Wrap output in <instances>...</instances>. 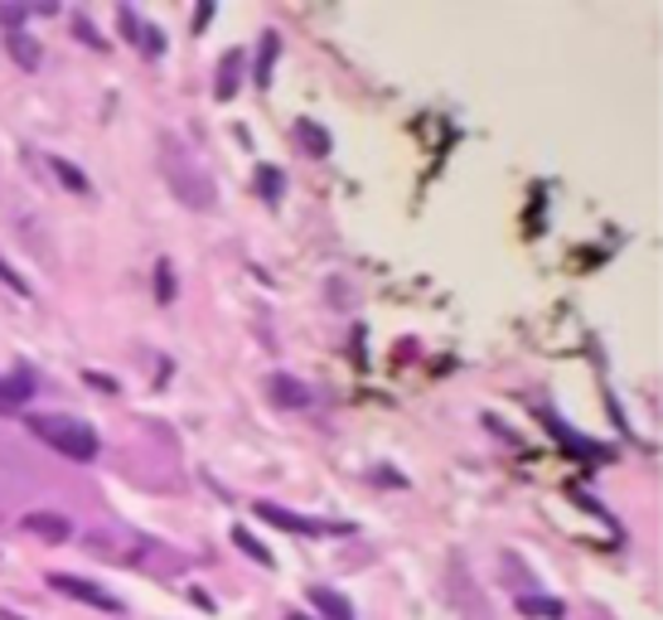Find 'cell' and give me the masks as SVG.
Masks as SVG:
<instances>
[{"mask_svg":"<svg viewBox=\"0 0 663 620\" xmlns=\"http://www.w3.org/2000/svg\"><path fill=\"white\" fill-rule=\"evenodd\" d=\"M276 54H281V40H276V34H262V54H257V88H267V83H272Z\"/></svg>","mask_w":663,"mask_h":620,"instance_id":"obj_14","label":"cell"},{"mask_svg":"<svg viewBox=\"0 0 663 620\" xmlns=\"http://www.w3.org/2000/svg\"><path fill=\"white\" fill-rule=\"evenodd\" d=\"M305 597H311V606H315V611H320L325 620H354V606L344 601L335 587H311Z\"/></svg>","mask_w":663,"mask_h":620,"instance_id":"obj_8","label":"cell"},{"mask_svg":"<svg viewBox=\"0 0 663 620\" xmlns=\"http://www.w3.org/2000/svg\"><path fill=\"white\" fill-rule=\"evenodd\" d=\"M281 189H286V175H281L276 165H257V194H262L267 204H281Z\"/></svg>","mask_w":663,"mask_h":620,"instance_id":"obj_13","label":"cell"},{"mask_svg":"<svg viewBox=\"0 0 663 620\" xmlns=\"http://www.w3.org/2000/svg\"><path fill=\"white\" fill-rule=\"evenodd\" d=\"M141 54H151V58H161L165 54V34L161 30H155V24H145V30H141Z\"/></svg>","mask_w":663,"mask_h":620,"instance_id":"obj_18","label":"cell"},{"mask_svg":"<svg viewBox=\"0 0 663 620\" xmlns=\"http://www.w3.org/2000/svg\"><path fill=\"white\" fill-rule=\"evenodd\" d=\"M519 611L523 616H543V620H562V616H567V606L552 601V597H519Z\"/></svg>","mask_w":663,"mask_h":620,"instance_id":"obj_15","label":"cell"},{"mask_svg":"<svg viewBox=\"0 0 663 620\" xmlns=\"http://www.w3.org/2000/svg\"><path fill=\"white\" fill-rule=\"evenodd\" d=\"M83 379H88L97 393H117V379H107V373H83Z\"/></svg>","mask_w":663,"mask_h":620,"instance_id":"obj_22","label":"cell"},{"mask_svg":"<svg viewBox=\"0 0 663 620\" xmlns=\"http://www.w3.org/2000/svg\"><path fill=\"white\" fill-rule=\"evenodd\" d=\"M286 620H305V616H286Z\"/></svg>","mask_w":663,"mask_h":620,"instance_id":"obj_23","label":"cell"},{"mask_svg":"<svg viewBox=\"0 0 663 620\" xmlns=\"http://www.w3.org/2000/svg\"><path fill=\"white\" fill-rule=\"evenodd\" d=\"M48 587H54L58 597H73V601H83V606H97V611H121V601L112 597V591H102V587H97V581H88V577L54 573V577H48Z\"/></svg>","mask_w":663,"mask_h":620,"instance_id":"obj_3","label":"cell"},{"mask_svg":"<svg viewBox=\"0 0 663 620\" xmlns=\"http://www.w3.org/2000/svg\"><path fill=\"white\" fill-rule=\"evenodd\" d=\"M24 427L68 460H97V432L73 417H24Z\"/></svg>","mask_w":663,"mask_h":620,"instance_id":"obj_1","label":"cell"},{"mask_svg":"<svg viewBox=\"0 0 663 620\" xmlns=\"http://www.w3.org/2000/svg\"><path fill=\"white\" fill-rule=\"evenodd\" d=\"M296 141L305 145V155H315V161H325L329 145H335V141H329V131L320 127V121H311V117L296 121Z\"/></svg>","mask_w":663,"mask_h":620,"instance_id":"obj_9","label":"cell"},{"mask_svg":"<svg viewBox=\"0 0 663 620\" xmlns=\"http://www.w3.org/2000/svg\"><path fill=\"white\" fill-rule=\"evenodd\" d=\"M0 282H6L10 291H15V296H30V282H24V276L15 272V267H10L6 258H0Z\"/></svg>","mask_w":663,"mask_h":620,"instance_id":"obj_19","label":"cell"},{"mask_svg":"<svg viewBox=\"0 0 663 620\" xmlns=\"http://www.w3.org/2000/svg\"><path fill=\"white\" fill-rule=\"evenodd\" d=\"M6 48H10V58H15L20 68H30V73L40 68V58H44V54H40V44H34L24 30H10V34H6Z\"/></svg>","mask_w":663,"mask_h":620,"instance_id":"obj_11","label":"cell"},{"mask_svg":"<svg viewBox=\"0 0 663 620\" xmlns=\"http://www.w3.org/2000/svg\"><path fill=\"white\" fill-rule=\"evenodd\" d=\"M155 301H161V306L175 301V267H170V258L155 262Z\"/></svg>","mask_w":663,"mask_h":620,"instance_id":"obj_16","label":"cell"},{"mask_svg":"<svg viewBox=\"0 0 663 620\" xmlns=\"http://www.w3.org/2000/svg\"><path fill=\"white\" fill-rule=\"evenodd\" d=\"M73 30L83 34V44H93V48H107V40H102V34H97L93 24H88V15H73Z\"/></svg>","mask_w":663,"mask_h":620,"instance_id":"obj_21","label":"cell"},{"mask_svg":"<svg viewBox=\"0 0 663 620\" xmlns=\"http://www.w3.org/2000/svg\"><path fill=\"white\" fill-rule=\"evenodd\" d=\"M24 20H30V6H0V24L6 30H20Z\"/></svg>","mask_w":663,"mask_h":620,"instance_id":"obj_20","label":"cell"},{"mask_svg":"<svg viewBox=\"0 0 663 620\" xmlns=\"http://www.w3.org/2000/svg\"><path fill=\"white\" fill-rule=\"evenodd\" d=\"M257 519L272 529H286V533H311V539H320V533H329V524H320V519H305V514H291V509L281 504H257Z\"/></svg>","mask_w":663,"mask_h":620,"instance_id":"obj_4","label":"cell"},{"mask_svg":"<svg viewBox=\"0 0 663 620\" xmlns=\"http://www.w3.org/2000/svg\"><path fill=\"white\" fill-rule=\"evenodd\" d=\"M161 165H165V180L175 185V194L184 204H194V209H214V180L199 170V161H189L184 170V145L180 137H161Z\"/></svg>","mask_w":663,"mask_h":620,"instance_id":"obj_2","label":"cell"},{"mask_svg":"<svg viewBox=\"0 0 663 620\" xmlns=\"http://www.w3.org/2000/svg\"><path fill=\"white\" fill-rule=\"evenodd\" d=\"M24 529H30L34 539H44V543H68L73 539V524L64 514H24Z\"/></svg>","mask_w":663,"mask_h":620,"instance_id":"obj_6","label":"cell"},{"mask_svg":"<svg viewBox=\"0 0 663 620\" xmlns=\"http://www.w3.org/2000/svg\"><path fill=\"white\" fill-rule=\"evenodd\" d=\"M238 88H242V48H228V58L218 64V83H214V93L228 102V97L238 93Z\"/></svg>","mask_w":663,"mask_h":620,"instance_id":"obj_10","label":"cell"},{"mask_svg":"<svg viewBox=\"0 0 663 620\" xmlns=\"http://www.w3.org/2000/svg\"><path fill=\"white\" fill-rule=\"evenodd\" d=\"M232 543H238V548L248 553V557H257V563H267V567H272V553H267V548H262V543L252 539L248 529H232Z\"/></svg>","mask_w":663,"mask_h":620,"instance_id":"obj_17","label":"cell"},{"mask_svg":"<svg viewBox=\"0 0 663 620\" xmlns=\"http://www.w3.org/2000/svg\"><path fill=\"white\" fill-rule=\"evenodd\" d=\"M48 165H54V175H58V185H64V189H73V194H93V180L83 175L78 165H68L64 155H48Z\"/></svg>","mask_w":663,"mask_h":620,"instance_id":"obj_12","label":"cell"},{"mask_svg":"<svg viewBox=\"0 0 663 620\" xmlns=\"http://www.w3.org/2000/svg\"><path fill=\"white\" fill-rule=\"evenodd\" d=\"M267 393H272V403H281V407H305V403H311V388L296 383L291 373H272V379H267Z\"/></svg>","mask_w":663,"mask_h":620,"instance_id":"obj_7","label":"cell"},{"mask_svg":"<svg viewBox=\"0 0 663 620\" xmlns=\"http://www.w3.org/2000/svg\"><path fill=\"white\" fill-rule=\"evenodd\" d=\"M30 398H34V373L30 369H15V373L0 379V412H20Z\"/></svg>","mask_w":663,"mask_h":620,"instance_id":"obj_5","label":"cell"}]
</instances>
